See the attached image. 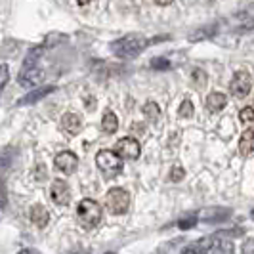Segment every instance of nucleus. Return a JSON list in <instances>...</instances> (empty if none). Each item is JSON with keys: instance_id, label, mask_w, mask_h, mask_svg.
<instances>
[{"instance_id": "f257e3e1", "label": "nucleus", "mask_w": 254, "mask_h": 254, "mask_svg": "<svg viewBox=\"0 0 254 254\" xmlns=\"http://www.w3.org/2000/svg\"><path fill=\"white\" fill-rule=\"evenodd\" d=\"M147 46V40L141 35H128L119 40H115L111 44V50L117 58H134L143 52V48Z\"/></svg>"}, {"instance_id": "f03ea898", "label": "nucleus", "mask_w": 254, "mask_h": 254, "mask_svg": "<svg viewBox=\"0 0 254 254\" xmlns=\"http://www.w3.org/2000/svg\"><path fill=\"white\" fill-rule=\"evenodd\" d=\"M76 218L82 224V228H96L100 224V220H102V206L96 201H92V199H82L76 206Z\"/></svg>"}, {"instance_id": "7ed1b4c3", "label": "nucleus", "mask_w": 254, "mask_h": 254, "mask_svg": "<svg viewBox=\"0 0 254 254\" xmlns=\"http://www.w3.org/2000/svg\"><path fill=\"white\" fill-rule=\"evenodd\" d=\"M96 165H98V168L102 170L107 178H113L117 174H121V170H123L121 157L115 151H107V149H102L96 155Z\"/></svg>"}, {"instance_id": "20e7f679", "label": "nucleus", "mask_w": 254, "mask_h": 254, "mask_svg": "<svg viewBox=\"0 0 254 254\" xmlns=\"http://www.w3.org/2000/svg\"><path fill=\"white\" fill-rule=\"evenodd\" d=\"M105 204L111 214H125L130 206V195L123 188H113L105 195Z\"/></svg>"}, {"instance_id": "39448f33", "label": "nucleus", "mask_w": 254, "mask_h": 254, "mask_svg": "<svg viewBox=\"0 0 254 254\" xmlns=\"http://www.w3.org/2000/svg\"><path fill=\"white\" fill-rule=\"evenodd\" d=\"M115 153L121 157V159H127V161H136L140 157V143L134 140V138H123L115 143Z\"/></svg>"}, {"instance_id": "423d86ee", "label": "nucleus", "mask_w": 254, "mask_h": 254, "mask_svg": "<svg viewBox=\"0 0 254 254\" xmlns=\"http://www.w3.org/2000/svg\"><path fill=\"white\" fill-rule=\"evenodd\" d=\"M251 86H253V76L249 75V73H245V71L235 73L233 78H231V84H229L231 94L235 98H245L251 92Z\"/></svg>"}, {"instance_id": "0eeeda50", "label": "nucleus", "mask_w": 254, "mask_h": 254, "mask_svg": "<svg viewBox=\"0 0 254 254\" xmlns=\"http://www.w3.org/2000/svg\"><path fill=\"white\" fill-rule=\"evenodd\" d=\"M50 197L58 206H67L69 204V201H71V190H69L65 180H54L52 182Z\"/></svg>"}, {"instance_id": "6e6552de", "label": "nucleus", "mask_w": 254, "mask_h": 254, "mask_svg": "<svg viewBox=\"0 0 254 254\" xmlns=\"http://www.w3.org/2000/svg\"><path fill=\"white\" fill-rule=\"evenodd\" d=\"M54 165L56 168L60 170V172H64V174H73L76 170V166H78V159H76L75 153L71 151H62L60 155H56V159H54Z\"/></svg>"}, {"instance_id": "1a4fd4ad", "label": "nucleus", "mask_w": 254, "mask_h": 254, "mask_svg": "<svg viewBox=\"0 0 254 254\" xmlns=\"http://www.w3.org/2000/svg\"><path fill=\"white\" fill-rule=\"evenodd\" d=\"M44 78V73L38 69L37 65L35 67H27V69H21V75H19V82L27 86V88H31V86H35L38 84L40 80Z\"/></svg>"}, {"instance_id": "9d476101", "label": "nucleus", "mask_w": 254, "mask_h": 254, "mask_svg": "<svg viewBox=\"0 0 254 254\" xmlns=\"http://www.w3.org/2000/svg\"><path fill=\"white\" fill-rule=\"evenodd\" d=\"M56 90V86H42V88H35L31 90L29 94H25L19 102H17V105H33V103L40 102L42 98H46L48 94H52Z\"/></svg>"}, {"instance_id": "9b49d317", "label": "nucleus", "mask_w": 254, "mask_h": 254, "mask_svg": "<svg viewBox=\"0 0 254 254\" xmlns=\"http://www.w3.org/2000/svg\"><path fill=\"white\" fill-rule=\"evenodd\" d=\"M62 128H64L69 136H75V134L80 132V128H82V121H80L78 115L65 113L64 117H62Z\"/></svg>"}, {"instance_id": "f8f14e48", "label": "nucleus", "mask_w": 254, "mask_h": 254, "mask_svg": "<svg viewBox=\"0 0 254 254\" xmlns=\"http://www.w3.org/2000/svg\"><path fill=\"white\" fill-rule=\"evenodd\" d=\"M29 218H31V222H33L37 228H44V226L48 224V220H50V214H48V210H46L42 204H35V206H31Z\"/></svg>"}, {"instance_id": "ddd939ff", "label": "nucleus", "mask_w": 254, "mask_h": 254, "mask_svg": "<svg viewBox=\"0 0 254 254\" xmlns=\"http://www.w3.org/2000/svg\"><path fill=\"white\" fill-rule=\"evenodd\" d=\"M226 105H228L226 94H222V92H212V94H208V98H206V107H208V111L218 113V111H222Z\"/></svg>"}, {"instance_id": "4468645a", "label": "nucleus", "mask_w": 254, "mask_h": 254, "mask_svg": "<svg viewBox=\"0 0 254 254\" xmlns=\"http://www.w3.org/2000/svg\"><path fill=\"white\" fill-rule=\"evenodd\" d=\"M229 212L228 208H206L201 212V220L204 222H224V220H228L229 218Z\"/></svg>"}, {"instance_id": "2eb2a0df", "label": "nucleus", "mask_w": 254, "mask_h": 254, "mask_svg": "<svg viewBox=\"0 0 254 254\" xmlns=\"http://www.w3.org/2000/svg\"><path fill=\"white\" fill-rule=\"evenodd\" d=\"M253 151H254V132L253 130H247L241 136V141H239V153H241L243 157H249Z\"/></svg>"}, {"instance_id": "dca6fc26", "label": "nucleus", "mask_w": 254, "mask_h": 254, "mask_svg": "<svg viewBox=\"0 0 254 254\" xmlns=\"http://www.w3.org/2000/svg\"><path fill=\"white\" fill-rule=\"evenodd\" d=\"M117 128H119V119H117V115H115L113 111H105L102 119V130L107 132V134H115Z\"/></svg>"}, {"instance_id": "f3484780", "label": "nucleus", "mask_w": 254, "mask_h": 254, "mask_svg": "<svg viewBox=\"0 0 254 254\" xmlns=\"http://www.w3.org/2000/svg\"><path fill=\"white\" fill-rule=\"evenodd\" d=\"M42 52H44L42 46H37V48H33V50L29 52L25 58V64H23V69H27V67H35V65L38 64V60H40V56H42Z\"/></svg>"}, {"instance_id": "a211bd4d", "label": "nucleus", "mask_w": 254, "mask_h": 254, "mask_svg": "<svg viewBox=\"0 0 254 254\" xmlns=\"http://www.w3.org/2000/svg\"><path fill=\"white\" fill-rule=\"evenodd\" d=\"M143 115L151 121V123H155L159 117H161V109H159V105L155 102H147L145 105H143Z\"/></svg>"}, {"instance_id": "6ab92c4d", "label": "nucleus", "mask_w": 254, "mask_h": 254, "mask_svg": "<svg viewBox=\"0 0 254 254\" xmlns=\"http://www.w3.org/2000/svg\"><path fill=\"white\" fill-rule=\"evenodd\" d=\"M193 113H195V109H193V103H191V100H184V102H182V105H180L178 115L182 117V119H191V117H193Z\"/></svg>"}, {"instance_id": "aec40b11", "label": "nucleus", "mask_w": 254, "mask_h": 254, "mask_svg": "<svg viewBox=\"0 0 254 254\" xmlns=\"http://www.w3.org/2000/svg\"><path fill=\"white\" fill-rule=\"evenodd\" d=\"M12 159H13V153L10 151V149H4V151H0V172H2V170H6V168L10 166Z\"/></svg>"}, {"instance_id": "412c9836", "label": "nucleus", "mask_w": 254, "mask_h": 254, "mask_svg": "<svg viewBox=\"0 0 254 254\" xmlns=\"http://www.w3.org/2000/svg\"><path fill=\"white\" fill-rule=\"evenodd\" d=\"M10 80V71H8V65H0V92L6 88Z\"/></svg>"}, {"instance_id": "4be33fe9", "label": "nucleus", "mask_w": 254, "mask_h": 254, "mask_svg": "<svg viewBox=\"0 0 254 254\" xmlns=\"http://www.w3.org/2000/svg\"><path fill=\"white\" fill-rule=\"evenodd\" d=\"M151 67L153 69H159V71H166V69H170V62L166 58H155L151 62Z\"/></svg>"}, {"instance_id": "5701e85b", "label": "nucleus", "mask_w": 254, "mask_h": 254, "mask_svg": "<svg viewBox=\"0 0 254 254\" xmlns=\"http://www.w3.org/2000/svg\"><path fill=\"white\" fill-rule=\"evenodd\" d=\"M195 224H197V216L191 214L190 218H182V220H180L178 228L180 229H191V228H195Z\"/></svg>"}, {"instance_id": "b1692460", "label": "nucleus", "mask_w": 254, "mask_h": 254, "mask_svg": "<svg viewBox=\"0 0 254 254\" xmlns=\"http://www.w3.org/2000/svg\"><path fill=\"white\" fill-rule=\"evenodd\" d=\"M239 117H241V121L245 125H251V123H254V109L253 107H245Z\"/></svg>"}, {"instance_id": "393cba45", "label": "nucleus", "mask_w": 254, "mask_h": 254, "mask_svg": "<svg viewBox=\"0 0 254 254\" xmlns=\"http://www.w3.org/2000/svg\"><path fill=\"white\" fill-rule=\"evenodd\" d=\"M193 80H195V86L203 88L204 84H206V75H204L203 71H195L193 73Z\"/></svg>"}, {"instance_id": "a878e982", "label": "nucleus", "mask_w": 254, "mask_h": 254, "mask_svg": "<svg viewBox=\"0 0 254 254\" xmlns=\"http://www.w3.org/2000/svg\"><path fill=\"white\" fill-rule=\"evenodd\" d=\"M184 168H180V166H176V168H172V172H170V178H172V182H180V180L184 178Z\"/></svg>"}, {"instance_id": "bb28decb", "label": "nucleus", "mask_w": 254, "mask_h": 254, "mask_svg": "<svg viewBox=\"0 0 254 254\" xmlns=\"http://www.w3.org/2000/svg\"><path fill=\"white\" fill-rule=\"evenodd\" d=\"M243 253L254 254V239H251V241H247L245 245H243Z\"/></svg>"}, {"instance_id": "cd10ccee", "label": "nucleus", "mask_w": 254, "mask_h": 254, "mask_svg": "<svg viewBox=\"0 0 254 254\" xmlns=\"http://www.w3.org/2000/svg\"><path fill=\"white\" fill-rule=\"evenodd\" d=\"M2 206H6V190H4V186L0 184V208Z\"/></svg>"}, {"instance_id": "c85d7f7f", "label": "nucleus", "mask_w": 254, "mask_h": 254, "mask_svg": "<svg viewBox=\"0 0 254 254\" xmlns=\"http://www.w3.org/2000/svg\"><path fill=\"white\" fill-rule=\"evenodd\" d=\"M159 6H168V4H172V0H155Z\"/></svg>"}, {"instance_id": "c756f323", "label": "nucleus", "mask_w": 254, "mask_h": 254, "mask_svg": "<svg viewBox=\"0 0 254 254\" xmlns=\"http://www.w3.org/2000/svg\"><path fill=\"white\" fill-rule=\"evenodd\" d=\"M76 2H78V4H88L90 0H76Z\"/></svg>"}, {"instance_id": "7c9ffc66", "label": "nucleus", "mask_w": 254, "mask_h": 254, "mask_svg": "<svg viewBox=\"0 0 254 254\" xmlns=\"http://www.w3.org/2000/svg\"><path fill=\"white\" fill-rule=\"evenodd\" d=\"M249 27H251V29H254V19L251 21V23H249Z\"/></svg>"}, {"instance_id": "2f4dec72", "label": "nucleus", "mask_w": 254, "mask_h": 254, "mask_svg": "<svg viewBox=\"0 0 254 254\" xmlns=\"http://www.w3.org/2000/svg\"><path fill=\"white\" fill-rule=\"evenodd\" d=\"M251 218H253V220H254V210H253V212H251Z\"/></svg>"}]
</instances>
